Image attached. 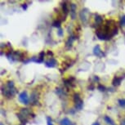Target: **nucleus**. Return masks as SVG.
<instances>
[{
	"mask_svg": "<svg viewBox=\"0 0 125 125\" xmlns=\"http://www.w3.org/2000/svg\"><path fill=\"white\" fill-rule=\"evenodd\" d=\"M121 125H125V119H124V120H123V121H122Z\"/></svg>",
	"mask_w": 125,
	"mask_h": 125,
	"instance_id": "a211bd4d",
	"label": "nucleus"
},
{
	"mask_svg": "<svg viewBox=\"0 0 125 125\" xmlns=\"http://www.w3.org/2000/svg\"><path fill=\"white\" fill-rule=\"evenodd\" d=\"M26 8H27L26 4H23V9H26Z\"/></svg>",
	"mask_w": 125,
	"mask_h": 125,
	"instance_id": "f3484780",
	"label": "nucleus"
},
{
	"mask_svg": "<svg viewBox=\"0 0 125 125\" xmlns=\"http://www.w3.org/2000/svg\"><path fill=\"white\" fill-rule=\"evenodd\" d=\"M93 125H100V124H98V123H97V122H96V123H94V124H93Z\"/></svg>",
	"mask_w": 125,
	"mask_h": 125,
	"instance_id": "6ab92c4d",
	"label": "nucleus"
},
{
	"mask_svg": "<svg viewBox=\"0 0 125 125\" xmlns=\"http://www.w3.org/2000/svg\"><path fill=\"white\" fill-rule=\"evenodd\" d=\"M7 89H5V93H4V95L7 96L8 97H10V96H13L15 94V88H14V84L13 82L11 81H8V83H7Z\"/></svg>",
	"mask_w": 125,
	"mask_h": 125,
	"instance_id": "f257e3e1",
	"label": "nucleus"
},
{
	"mask_svg": "<svg viewBox=\"0 0 125 125\" xmlns=\"http://www.w3.org/2000/svg\"><path fill=\"white\" fill-rule=\"evenodd\" d=\"M19 101L23 104H28L29 103V97H28L26 92H22L19 95Z\"/></svg>",
	"mask_w": 125,
	"mask_h": 125,
	"instance_id": "f03ea898",
	"label": "nucleus"
},
{
	"mask_svg": "<svg viewBox=\"0 0 125 125\" xmlns=\"http://www.w3.org/2000/svg\"><path fill=\"white\" fill-rule=\"evenodd\" d=\"M58 34H59V35H61H61H62V30H61V29L59 30V32H58Z\"/></svg>",
	"mask_w": 125,
	"mask_h": 125,
	"instance_id": "dca6fc26",
	"label": "nucleus"
},
{
	"mask_svg": "<svg viewBox=\"0 0 125 125\" xmlns=\"http://www.w3.org/2000/svg\"><path fill=\"white\" fill-rule=\"evenodd\" d=\"M119 103L121 106H125V100H119Z\"/></svg>",
	"mask_w": 125,
	"mask_h": 125,
	"instance_id": "9b49d317",
	"label": "nucleus"
},
{
	"mask_svg": "<svg viewBox=\"0 0 125 125\" xmlns=\"http://www.w3.org/2000/svg\"><path fill=\"white\" fill-rule=\"evenodd\" d=\"M98 88L100 89V91H105V88H104V87H102L101 85H99L98 86Z\"/></svg>",
	"mask_w": 125,
	"mask_h": 125,
	"instance_id": "2eb2a0df",
	"label": "nucleus"
},
{
	"mask_svg": "<svg viewBox=\"0 0 125 125\" xmlns=\"http://www.w3.org/2000/svg\"><path fill=\"white\" fill-rule=\"evenodd\" d=\"M60 24H61V22L59 21H55L53 23V26H55V27H60Z\"/></svg>",
	"mask_w": 125,
	"mask_h": 125,
	"instance_id": "f8f14e48",
	"label": "nucleus"
},
{
	"mask_svg": "<svg viewBox=\"0 0 125 125\" xmlns=\"http://www.w3.org/2000/svg\"><path fill=\"white\" fill-rule=\"evenodd\" d=\"M74 101L75 105H76V108H77V109L81 110L82 107H83V101L81 100V99H80L79 94H75V95H74Z\"/></svg>",
	"mask_w": 125,
	"mask_h": 125,
	"instance_id": "7ed1b4c3",
	"label": "nucleus"
},
{
	"mask_svg": "<svg viewBox=\"0 0 125 125\" xmlns=\"http://www.w3.org/2000/svg\"><path fill=\"white\" fill-rule=\"evenodd\" d=\"M1 125H3V124H1Z\"/></svg>",
	"mask_w": 125,
	"mask_h": 125,
	"instance_id": "aec40b11",
	"label": "nucleus"
},
{
	"mask_svg": "<svg viewBox=\"0 0 125 125\" xmlns=\"http://www.w3.org/2000/svg\"><path fill=\"white\" fill-rule=\"evenodd\" d=\"M96 22L97 23V24H101V23L102 22V18H101V16H97L96 17Z\"/></svg>",
	"mask_w": 125,
	"mask_h": 125,
	"instance_id": "1a4fd4ad",
	"label": "nucleus"
},
{
	"mask_svg": "<svg viewBox=\"0 0 125 125\" xmlns=\"http://www.w3.org/2000/svg\"><path fill=\"white\" fill-rule=\"evenodd\" d=\"M61 125H71V122L69 119L67 118H65L61 121Z\"/></svg>",
	"mask_w": 125,
	"mask_h": 125,
	"instance_id": "423d86ee",
	"label": "nucleus"
},
{
	"mask_svg": "<svg viewBox=\"0 0 125 125\" xmlns=\"http://www.w3.org/2000/svg\"><path fill=\"white\" fill-rule=\"evenodd\" d=\"M104 119L105 120V122L107 123V124H113V121L111 119H110L108 116H105V118H104Z\"/></svg>",
	"mask_w": 125,
	"mask_h": 125,
	"instance_id": "6e6552de",
	"label": "nucleus"
},
{
	"mask_svg": "<svg viewBox=\"0 0 125 125\" xmlns=\"http://www.w3.org/2000/svg\"><path fill=\"white\" fill-rule=\"evenodd\" d=\"M56 61L54 58H51L49 61L45 62L46 66H48V67H54L56 65Z\"/></svg>",
	"mask_w": 125,
	"mask_h": 125,
	"instance_id": "39448f33",
	"label": "nucleus"
},
{
	"mask_svg": "<svg viewBox=\"0 0 125 125\" xmlns=\"http://www.w3.org/2000/svg\"><path fill=\"white\" fill-rule=\"evenodd\" d=\"M47 120H48V125H53L52 122V119H51V118L48 117V118H47Z\"/></svg>",
	"mask_w": 125,
	"mask_h": 125,
	"instance_id": "ddd939ff",
	"label": "nucleus"
},
{
	"mask_svg": "<svg viewBox=\"0 0 125 125\" xmlns=\"http://www.w3.org/2000/svg\"><path fill=\"white\" fill-rule=\"evenodd\" d=\"M121 24L122 25H125V16H124L122 17V20H121Z\"/></svg>",
	"mask_w": 125,
	"mask_h": 125,
	"instance_id": "4468645a",
	"label": "nucleus"
},
{
	"mask_svg": "<svg viewBox=\"0 0 125 125\" xmlns=\"http://www.w3.org/2000/svg\"><path fill=\"white\" fill-rule=\"evenodd\" d=\"M63 11H65V13L66 14L67 12H68V9H67V5H66V3H63Z\"/></svg>",
	"mask_w": 125,
	"mask_h": 125,
	"instance_id": "9d476101",
	"label": "nucleus"
},
{
	"mask_svg": "<svg viewBox=\"0 0 125 125\" xmlns=\"http://www.w3.org/2000/svg\"><path fill=\"white\" fill-rule=\"evenodd\" d=\"M93 53H94V55H95V56H99V57H101V56L104 55V53L101 52V48H100V46H99V45H96L95 48H94Z\"/></svg>",
	"mask_w": 125,
	"mask_h": 125,
	"instance_id": "20e7f679",
	"label": "nucleus"
},
{
	"mask_svg": "<svg viewBox=\"0 0 125 125\" xmlns=\"http://www.w3.org/2000/svg\"><path fill=\"white\" fill-rule=\"evenodd\" d=\"M121 80H122V78L115 77L114 79V80H113V85H115V86L119 85V83H121Z\"/></svg>",
	"mask_w": 125,
	"mask_h": 125,
	"instance_id": "0eeeda50",
	"label": "nucleus"
}]
</instances>
